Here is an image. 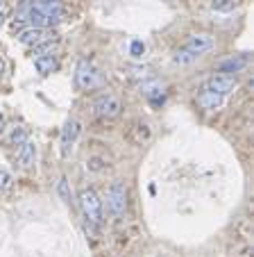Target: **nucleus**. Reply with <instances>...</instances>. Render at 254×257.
I'll return each instance as SVG.
<instances>
[{
    "label": "nucleus",
    "instance_id": "obj_2",
    "mask_svg": "<svg viewBox=\"0 0 254 257\" xmlns=\"http://www.w3.org/2000/svg\"><path fill=\"white\" fill-rule=\"evenodd\" d=\"M125 207H127V187H125V182L116 180L107 189V209L118 218L125 214Z\"/></svg>",
    "mask_w": 254,
    "mask_h": 257
},
{
    "label": "nucleus",
    "instance_id": "obj_15",
    "mask_svg": "<svg viewBox=\"0 0 254 257\" xmlns=\"http://www.w3.org/2000/svg\"><path fill=\"white\" fill-rule=\"evenodd\" d=\"M55 44H57V39H48V41H41V44H37V46H32V53L37 55H48L50 50L55 48Z\"/></svg>",
    "mask_w": 254,
    "mask_h": 257
},
{
    "label": "nucleus",
    "instance_id": "obj_20",
    "mask_svg": "<svg viewBox=\"0 0 254 257\" xmlns=\"http://www.w3.org/2000/svg\"><path fill=\"white\" fill-rule=\"evenodd\" d=\"M143 50H145V46L141 44V41H134V44H132V55H134V57H141Z\"/></svg>",
    "mask_w": 254,
    "mask_h": 257
},
{
    "label": "nucleus",
    "instance_id": "obj_12",
    "mask_svg": "<svg viewBox=\"0 0 254 257\" xmlns=\"http://www.w3.org/2000/svg\"><path fill=\"white\" fill-rule=\"evenodd\" d=\"M249 64V57L247 55H240V57H231V59H225V62H220V73L222 75H229V73H238L243 71L245 66Z\"/></svg>",
    "mask_w": 254,
    "mask_h": 257
},
{
    "label": "nucleus",
    "instance_id": "obj_17",
    "mask_svg": "<svg viewBox=\"0 0 254 257\" xmlns=\"http://www.w3.org/2000/svg\"><path fill=\"white\" fill-rule=\"evenodd\" d=\"M10 141L14 146H21L23 141H28V130H25V127H19V130H14V132H12V137H10Z\"/></svg>",
    "mask_w": 254,
    "mask_h": 257
},
{
    "label": "nucleus",
    "instance_id": "obj_6",
    "mask_svg": "<svg viewBox=\"0 0 254 257\" xmlns=\"http://www.w3.org/2000/svg\"><path fill=\"white\" fill-rule=\"evenodd\" d=\"M213 46H216V41H213L211 34H193V37H188L186 39L184 50H188V53L195 55V57H202V55L209 53Z\"/></svg>",
    "mask_w": 254,
    "mask_h": 257
},
{
    "label": "nucleus",
    "instance_id": "obj_18",
    "mask_svg": "<svg viewBox=\"0 0 254 257\" xmlns=\"http://www.w3.org/2000/svg\"><path fill=\"white\" fill-rule=\"evenodd\" d=\"M12 187H14V180H12V175L5 173V171H0V191H10Z\"/></svg>",
    "mask_w": 254,
    "mask_h": 257
},
{
    "label": "nucleus",
    "instance_id": "obj_8",
    "mask_svg": "<svg viewBox=\"0 0 254 257\" xmlns=\"http://www.w3.org/2000/svg\"><path fill=\"white\" fill-rule=\"evenodd\" d=\"M34 162H37V144L34 141H23L19 148V153H16V164H19V169H32Z\"/></svg>",
    "mask_w": 254,
    "mask_h": 257
},
{
    "label": "nucleus",
    "instance_id": "obj_3",
    "mask_svg": "<svg viewBox=\"0 0 254 257\" xmlns=\"http://www.w3.org/2000/svg\"><path fill=\"white\" fill-rule=\"evenodd\" d=\"M80 205L84 216L89 218V223L98 225L102 221V200L93 189H82L80 194Z\"/></svg>",
    "mask_w": 254,
    "mask_h": 257
},
{
    "label": "nucleus",
    "instance_id": "obj_19",
    "mask_svg": "<svg viewBox=\"0 0 254 257\" xmlns=\"http://www.w3.org/2000/svg\"><path fill=\"white\" fill-rule=\"evenodd\" d=\"M59 194H62V198L66 200V203H71V194H68V182H66V178L59 180Z\"/></svg>",
    "mask_w": 254,
    "mask_h": 257
},
{
    "label": "nucleus",
    "instance_id": "obj_9",
    "mask_svg": "<svg viewBox=\"0 0 254 257\" xmlns=\"http://www.w3.org/2000/svg\"><path fill=\"white\" fill-rule=\"evenodd\" d=\"M227 96H220V93H211V91H202L197 93V105L202 107V109H206V112H213V109H220L222 102H225Z\"/></svg>",
    "mask_w": 254,
    "mask_h": 257
},
{
    "label": "nucleus",
    "instance_id": "obj_11",
    "mask_svg": "<svg viewBox=\"0 0 254 257\" xmlns=\"http://www.w3.org/2000/svg\"><path fill=\"white\" fill-rule=\"evenodd\" d=\"M141 93L152 102H161L163 96H166V87H163L161 82H157V80H150V82L141 84Z\"/></svg>",
    "mask_w": 254,
    "mask_h": 257
},
{
    "label": "nucleus",
    "instance_id": "obj_1",
    "mask_svg": "<svg viewBox=\"0 0 254 257\" xmlns=\"http://www.w3.org/2000/svg\"><path fill=\"white\" fill-rule=\"evenodd\" d=\"M75 82H77V87L84 89V91H93V89L102 87L105 78H102L100 68H98L96 64L89 62V59H82L75 71Z\"/></svg>",
    "mask_w": 254,
    "mask_h": 257
},
{
    "label": "nucleus",
    "instance_id": "obj_16",
    "mask_svg": "<svg viewBox=\"0 0 254 257\" xmlns=\"http://www.w3.org/2000/svg\"><path fill=\"white\" fill-rule=\"evenodd\" d=\"M195 55H191V53H188V50H177V53H175V62H177V64H193V62H195Z\"/></svg>",
    "mask_w": 254,
    "mask_h": 257
},
{
    "label": "nucleus",
    "instance_id": "obj_22",
    "mask_svg": "<svg viewBox=\"0 0 254 257\" xmlns=\"http://www.w3.org/2000/svg\"><path fill=\"white\" fill-rule=\"evenodd\" d=\"M0 75H3V62H0Z\"/></svg>",
    "mask_w": 254,
    "mask_h": 257
},
{
    "label": "nucleus",
    "instance_id": "obj_21",
    "mask_svg": "<svg viewBox=\"0 0 254 257\" xmlns=\"http://www.w3.org/2000/svg\"><path fill=\"white\" fill-rule=\"evenodd\" d=\"M3 127H5V116L0 114V132H3Z\"/></svg>",
    "mask_w": 254,
    "mask_h": 257
},
{
    "label": "nucleus",
    "instance_id": "obj_4",
    "mask_svg": "<svg viewBox=\"0 0 254 257\" xmlns=\"http://www.w3.org/2000/svg\"><path fill=\"white\" fill-rule=\"evenodd\" d=\"M123 112V102L114 93H102L100 98L93 100V114L100 118H116Z\"/></svg>",
    "mask_w": 254,
    "mask_h": 257
},
{
    "label": "nucleus",
    "instance_id": "obj_7",
    "mask_svg": "<svg viewBox=\"0 0 254 257\" xmlns=\"http://www.w3.org/2000/svg\"><path fill=\"white\" fill-rule=\"evenodd\" d=\"M48 39H55L53 30H48V28H25L19 32V41L25 46H37Z\"/></svg>",
    "mask_w": 254,
    "mask_h": 257
},
{
    "label": "nucleus",
    "instance_id": "obj_5",
    "mask_svg": "<svg viewBox=\"0 0 254 257\" xmlns=\"http://www.w3.org/2000/svg\"><path fill=\"white\" fill-rule=\"evenodd\" d=\"M236 87V80L231 75H213L202 84V91H211V93H220V96H229Z\"/></svg>",
    "mask_w": 254,
    "mask_h": 257
},
{
    "label": "nucleus",
    "instance_id": "obj_10",
    "mask_svg": "<svg viewBox=\"0 0 254 257\" xmlns=\"http://www.w3.org/2000/svg\"><path fill=\"white\" fill-rule=\"evenodd\" d=\"M77 135H80V123L77 121H68L62 130V155H68V151L73 148Z\"/></svg>",
    "mask_w": 254,
    "mask_h": 257
},
{
    "label": "nucleus",
    "instance_id": "obj_14",
    "mask_svg": "<svg viewBox=\"0 0 254 257\" xmlns=\"http://www.w3.org/2000/svg\"><path fill=\"white\" fill-rule=\"evenodd\" d=\"M238 7V0H211V10L216 12H234Z\"/></svg>",
    "mask_w": 254,
    "mask_h": 257
},
{
    "label": "nucleus",
    "instance_id": "obj_13",
    "mask_svg": "<svg viewBox=\"0 0 254 257\" xmlns=\"http://www.w3.org/2000/svg\"><path fill=\"white\" fill-rule=\"evenodd\" d=\"M57 59H55L53 53L48 55H39V57H34V68H37L41 75H50L53 71H57Z\"/></svg>",
    "mask_w": 254,
    "mask_h": 257
}]
</instances>
